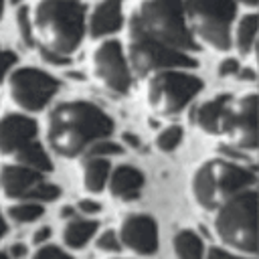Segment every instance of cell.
<instances>
[{"label":"cell","instance_id":"6da1fadb","mask_svg":"<svg viewBox=\"0 0 259 259\" xmlns=\"http://www.w3.org/2000/svg\"><path fill=\"white\" fill-rule=\"evenodd\" d=\"M113 134V119L93 101H61L47 113L45 138L61 158H79L99 140Z\"/></svg>","mask_w":259,"mask_h":259},{"label":"cell","instance_id":"7a4b0ae2","mask_svg":"<svg viewBox=\"0 0 259 259\" xmlns=\"http://www.w3.org/2000/svg\"><path fill=\"white\" fill-rule=\"evenodd\" d=\"M85 6L79 0H36L30 10L34 47L69 59L85 36Z\"/></svg>","mask_w":259,"mask_h":259},{"label":"cell","instance_id":"3957f363","mask_svg":"<svg viewBox=\"0 0 259 259\" xmlns=\"http://www.w3.org/2000/svg\"><path fill=\"white\" fill-rule=\"evenodd\" d=\"M255 170L237 160L214 156L202 160L190 176V194L198 208L214 212L231 196L255 188Z\"/></svg>","mask_w":259,"mask_h":259},{"label":"cell","instance_id":"277c9868","mask_svg":"<svg viewBox=\"0 0 259 259\" xmlns=\"http://www.w3.org/2000/svg\"><path fill=\"white\" fill-rule=\"evenodd\" d=\"M214 235L225 249L241 255H257V190L247 188L227 202H223L214 212Z\"/></svg>","mask_w":259,"mask_h":259},{"label":"cell","instance_id":"5b68a950","mask_svg":"<svg viewBox=\"0 0 259 259\" xmlns=\"http://www.w3.org/2000/svg\"><path fill=\"white\" fill-rule=\"evenodd\" d=\"M130 20L158 42L182 51L194 53L196 42L186 26L182 0H142Z\"/></svg>","mask_w":259,"mask_h":259},{"label":"cell","instance_id":"8992f818","mask_svg":"<svg viewBox=\"0 0 259 259\" xmlns=\"http://www.w3.org/2000/svg\"><path fill=\"white\" fill-rule=\"evenodd\" d=\"M182 10L196 45L219 53L231 49V30L237 16L235 0H182Z\"/></svg>","mask_w":259,"mask_h":259},{"label":"cell","instance_id":"52a82bcc","mask_svg":"<svg viewBox=\"0 0 259 259\" xmlns=\"http://www.w3.org/2000/svg\"><path fill=\"white\" fill-rule=\"evenodd\" d=\"M202 89V79L188 69H164L146 77L144 97L148 107L162 117L184 111Z\"/></svg>","mask_w":259,"mask_h":259},{"label":"cell","instance_id":"ba28073f","mask_svg":"<svg viewBox=\"0 0 259 259\" xmlns=\"http://www.w3.org/2000/svg\"><path fill=\"white\" fill-rule=\"evenodd\" d=\"M125 59L132 69V73L148 77L156 71L164 69H192L196 67V59L188 53L170 49L156 38L148 36L144 30H140L132 20H127L125 26Z\"/></svg>","mask_w":259,"mask_h":259},{"label":"cell","instance_id":"9c48e42d","mask_svg":"<svg viewBox=\"0 0 259 259\" xmlns=\"http://www.w3.org/2000/svg\"><path fill=\"white\" fill-rule=\"evenodd\" d=\"M6 81L10 101L24 113H36L45 109L61 87L57 77L36 67L12 69Z\"/></svg>","mask_w":259,"mask_h":259},{"label":"cell","instance_id":"30bf717a","mask_svg":"<svg viewBox=\"0 0 259 259\" xmlns=\"http://www.w3.org/2000/svg\"><path fill=\"white\" fill-rule=\"evenodd\" d=\"M89 69L93 81L113 95H125L132 87V69L123 45L115 38H103L91 53Z\"/></svg>","mask_w":259,"mask_h":259},{"label":"cell","instance_id":"8fae6325","mask_svg":"<svg viewBox=\"0 0 259 259\" xmlns=\"http://www.w3.org/2000/svg\"><path fill=\"white\" fill-rule=\"evenodd\" d=\"M219 136H225L227 142L239 150H257V93L249 91L237 97H229L221 117Z\"/></svg>","mask_w":259,"mask_h":259},{"label":"cell","instance_id":"7c38bea8","mask_svg":"<svg viewBox=\"0 0 259 259\" xmlns=\"http://www.w3.org/2000/svg\"><path fill=\"white\" fill-rule=\"evenodd\" d=\"M119 245L136 255H152L158 249V225L150 214L134 212L119 223Z\"/></svg>","mask_w":259,"mask_h":259},{"label":"cell","instance_id":"4fadbf2b","mask_svg":"<svg viewBox=\"0 0 259 259\" xmlns=\"http://www.w3.org/2000/svg\"><path fill=\"white\" fill-rule=\"evenodd\" d=\"M36 142V121L26 113H6L0 117V156L14 158Z\"/></svg>","mask_w":259,"mask_h":259},{"label":"cell","instance_id":"5bb4252c","mask_svg":"<svg viewBox=\"0 0 259 259\" xmlns=\"http://www.w3.org/2000/svg\"><path fill=\"white\" fill-rule=\"evenodd\" d=\"M40 180L42 174L28 166L16 162L0 166V194L8 200H28Z\"/></svg>","mask_w":259,"mask_h":259},{"label":"cell","instance_id":"9a60e30c","mask_svg":"<svg viewBox=\"0 0 259 259\" xmlns=\"http://www.w3.org/2000/svg\"><path fill=\"white\" fill-rule=\"evenodd\" d=\"M123 24V0H99L85 18V32L93 38H109Z\"/></svg>","mask_w":259,"mask_h":259},{"label":"cell","instance_id":"2e32d148","mask_svg":"<svg viewBox=\"0 0 259 259\" xmlns=\"http://www.w3.org/2000/svg\"><path fill=\"white\" fill-rule=\"evenodd\" d=\"M144 184H146V176L142 174V170H138L136 166H130V164H119V166L111 168L105 188L109 190V194L113 198L134 200L142 194Z\"/></svg>","mask_w":259,"mask_h":259},{"label":"cell","instance_id":"e0dca14e","mask_svg":"<svg viewBox=\"0 0 259 259\" xmlns=\"http://www.w3.org/2000/svg\"><path fill=\"white\" fill-rule=\"evenodd\" d=\"M229 97L231 95H227V93H219V95L194 105L190 109V123L206 136H219L221 134V117H223Z\"/></svg>","mask_w":259,"mask_h":259},{"label":"cell","instance_id":"ac0fdd59","mask_svg":"<svg viewBox=\"0 0 259 259\" xmlns=\"http://www.w3.org/2000/svg\"><path fill=\"white\" fill-rule=\"evenodd\" d=\"M81 186L91 192V194H99L101 190H105L109 172H111V164L109 158L103 156H81Z\"/></svg>","mask_w":259,"mask_h":259},{"label":"cell","instance_id":"d6986e66","mask_svg":"<svg viewBox=\"0 0 259 259\" xmlns=\"http://www.w3.org/2000/svg\"><path fill=\"white\" fill-rule=\"evenodd\" d=\"M257 24L259 18L255 12L243 14L231 30V45L237 49V53L241 57H249L255 49V40H257Z\"/></svg>","mask_w":259,"mask_h":259},{"label":"cell","instance_id":"ffe728a7","mask_svg":"<svg viewBox=\"0 0 259 259\" xmlns=\"http://www.w3.org/2000/svg\"><path fill=\"white\" fill-rule=\"evenodd\" d=\"M99 223L93 219H83V217H73L65 223L63 227V243L69 249H83L97 233Z\"/></svg>","mask_w":259,"mask_h":259},{"label":"cell","instance_id":"44dd1931","mask_svg":"<svg viewBox=\"0 0 259 259\" xmlns=\"http://www.w3.org/2000/svg\"><path fill=\"white\" fill-rule=\"evenodd\" d=\"M172 249L176 259H204V241L192 229H182L172 239Z\"/></svg>","mask_w":259,"mask_h":259},{"label":"cell","instance_id":"7402d4cb","mask_svg":"<svg viewBox=\"0 0 259 259\" xmlns=\"http://www.w3.org/2000/svg\"><path fill=\"white\" fill-rule=\"evenodd\" d=\"M12 162L22 164V166H28V168H32V170H36V172H40V174H45V172H51V170H53L51 158H49L47 150L38 144V140H36V142H32L30 146H26L22 152H18V154L12 158Z\"/></svg>","mask_w":259,"mask_h":259},{"label":"cell","instance_id":"603a6c76","mask_svg":"<svg viewBox=\"0 0 259 259\" xmlns=\"http://www.w3.org/2000/svg\"><path fill=\"white\" fill-rule=\"evenodd\" d=\"M6 214L14 223L28 225V223L38 221L45 214V206L40 202H34V200H16L14 204H10L6 208Z\"/></svg>","mask_w":259,"mask_h":259},{"label":"cell","instance_id":"cb8c5ba5","mask_svg":"<svg viewBox=\"0 0 259 259\" xmlns=\"http://www.w3.org/2000/svg\"><path fill=\"white\" fill-rule=\"evenodd\" d=\"M184 140V130L182 125H176V123H170L166 127H162L158 134H156V148L160 152H174Z\"/></svg>","mask_w":259,"mask_h":259},{"label":"cell","instance_id":"d4e9b609","mask_svg":"<svg viewBox=\"0 0 259 259\" xmlns=\"http://www.w3.org/2000/svg\"><path fill=\"white\" fill-rule=\"evenodd\" d=\"M14 22H16V28H18V34L22 38V42L26 47H34V36H32V22H30V8L26 4H20L16 8V14H14Z\"/></svg>","mask_w":259,"mask_h":259},{"label":"cell","instance_id":"484cf974","mask_svg":"<svg viewBox=\"0 0 259 259\" xmlns=\"http://www.w3.org/2000/svg\"><path fill=\"white\" fill-rule=\"evenodd\" d=\"M61 196V188L57 186V184H53V182H47V180H40L38 184H36V188L32 190V194H30V198L28 200H34V202H53V200H57Z\"/></svg>","mask_w":259,"mask_h":259},{"label":"cell","instance_id":"4316f807","mask_svg":"<svg viewBox=\"0 0 259 259\" xmlns=\"http://www.w3.org/2000/svg\"><path fill=\"white\" fill-rule=\"evenodd\" d=\"M95 249L101 251V253H117L121 249L119 245V239H117V233L113 229H105L97 235L95 239Z\"/></svg>","mask_w":259,"mask_h":259},{"label":"cell","instance_id":"83f0119b","mask_svg":"<svg viewBox=\"0 0 259 259\" xmlns=\"http://www.w3.org/2000/svg\"><path fill=\"white\" fill-rule=\"evenodd\" d=\"M30 259H73V257L65 249H61L59 245L42 243V245H38V249L32 253Z\"/></svg>","mask_w":259,"mask_h":259},{"label":"cell","instance_id":"f1b7e54d","mask_svg":"<svg viewBox=\"0 0 259 259\" xmlns=\"http://www.w3.org/2000/svg\"><path fill=\"white\" fill-rule=\"evenodd\" d=\"M113 154H121V146L115 144V142H109V138L95 142V144L85 152V156H103V158H109V156H113Z\"/></svg>","mask_w":259,"mask_h":259},{"label":"cell","instance_id":"f546056e","mask_svg":"<svg viewBox=\"0 0 259 259\" xmlns=\"http://www.w3.org/2000/svg\"><path fill=\"white\" fill-rule=\"evenodd\" d=\"M204 259H255V257H249V255H241V253H235L231 249H225V247H208L204 251Z\"/></svg>","mask_w":259,"mask_h":259},{"label":"cell","instance_id":"4dcf8cb0","mask_svg":"<svg viewBox=\"0 0 259 259\" xmlns=\"http://www.w3.org/2000/svg\"><path fill=\"white\" fill-rule=\"evenodd\" d=\"M16 55L12 51H6V49H0V83L6 81V77L10 75V71L16 67Z\"/></svg>","mask_w":259,"mask_h":259},{"label":"cell","instance_id":"1f68e13d","mask_svg":"<svg viewBox=\"0 0 259 259\" xmlns=\"http://www.w3.org/2000/svg\"><path fill=\"white\" fill-rule=\"evenodd\" d=\"M239 71H241V65H239V61H237L235 57L223 59V61L219 63V69H217L219 77H235Z\"/></svg>","mask_w":259,"mask_h":259},{"label":"cell","instance_id":"d6a6232c","mask_svg":"<svg viewBox=\"0 0 259 259\" xmlns=\"http://www.w3.org/2000/svg\"><path fill=\"white\" fill-rule=\"evenodd\" d=\"M77 208L83 212V214H97L101 210V204L97 200H91V198H83L77 202Z\"/></svg>","mask_w":259,"mask_h":259},{"label":"cell","instance_id":"836d02e7","mask_svg":"<svg viewBox=\"0 0 259 259\" xmlns=\"http://www.w3.org/2000/svg\"><path fill=\"white\" fill-rule=\"evenodd\" d=\"M49 237H51V229H49V227H38V229L32 233V243H34V245L49 243Z\"/></svg>","mask_w":259,"mask_h":259},{"label":"cell","instance_id":"e575fe53","mask_svg":"<svg viewBox=\"0 0 259 259\" xmlns=\"http://www.w3.org/2000/svg\"><path fill=\"white\" fill-rule=\"evenodd\" d=\"M10 259H22L24 255H26V247L22 245V243H16V245H12L10 247Z\"/></svg>","mask_w":259,"mask_h":259},{"label":"cell","instance_id":"d590c367","mask_svg":"<svg viewBox=\"0 0 259 259\" xmlns=\"http://www.w3.org/2000/svg\"><path fill=\"white\" fill-rule=\"evenodd\" d=\"M73 217H77V210L73 208V206H63L61 208V219H73Z\"/></svg>","mask_w":259,"mask_h":259},{"label":"cell","instance_id":"8d00e7d4","mask_svg":"<svg viewBox=\"0 0 259 259\" xmlns=\"http://www.w3.org/2000/svg\"><path fill=\"white\" fill-rule=\"evenodd\" d=\"M6 231H8V227H6V219H4V214L0 212V239L6 235Z\"/></svg>","mask_w":259,"mask_h":259},{"label":"cell","instance_id":"74e56055","mask_svg":"<svg viewBox=\"0 0 259 259\" xmlns=\"http://www.w3.org/2000/svg\"><path fill=\"white\" fill-rule=\"evenodd\" d=\"M123 140H125V142H130V144H134V148H138V146H140V142H138V138H136L134 134H125V136H123Z\"/></svg>","mask_w":259,"mask_h":259},{"label":"cell","instance_id":"f35d334b","mask_svg":"<svg viewBox=\"0 0 259 259\" xmlns=\"http://www.w3.org/2000/svg\"><path fill=\"white\" fill-rule=\"evenodd\" d=\"M235 4H243L247 8H255L257 6V0H235Z\"/></svg>","mask_w":259,"mask_h":259},{"label":"cell","instance_id":"ab89813d","mask_svg":"<svg viewBox=\"0 0 259 259\" xmlns=\"http://www.w3.org/2000/svg\"><path fill=\"white\" fill-rule=\"evenodd\" d=\"M4 4H6V0H0V18H2V12H4Z\"/></svg>","mask_w":259,"mask_h":259},{"label":"cell","instance_id":"60d3db41","mask_svg":"<svg viewBox=\"0 0 259 259\" xmlns=\"http://www.w3.org/2000/svg\"><path fill=\"white\" fill-rule=\"evenodd\" d=\"M0 259H10V257H8V255H6L4 251H0Z\"/></svg>","mask_w":259,"mask_h":259},{"label":"cell","instance_id":"b9f144b4","mask_svg":"<svg viewBox=\"0 0 259 259\" xmlns=\"http://www.w3.org/2000/svg\"><path fill=\"white\" fill-rule=\"evenodd\" d=\"M111 259H113V257H111ZM115 259H123V257H115Z\"/></svg>","mask_w":259,"mask_h":259}]
</instances>
